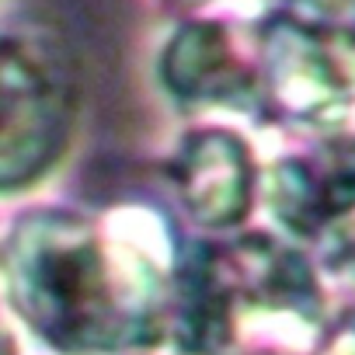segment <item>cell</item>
Masks as SVG:
<instances>
[{
    "instance_id": "1",
    "label": "cell",
    "mask_w": 355,
    "mask_h": 355,
    "mask_svg": "<svg viewBox=\"0 0 355 355\" xmlns=\"http://www.w3.org/2000/svg\"><path fill=\"white\" fill-rule=\"evenodd\" d=\"M0 272L18 317L63 355L150 345L174 306L146 244L67 209L21 216L0 248Z\"/></svg>"
},
{
    "instance_id": "2",
    "label": "cell",
    "mask_w": 355,
    "mask_h": 355,
    "mask_svg": "<svg viewBox=\"0 0 355 355\" xmlns=\"http://www.w3.org/2000/svg\"><path fill=\"white\" fill-rule=\"evenodd\" d=\"M171 327L192 355H313L324 293L310 258L272 237L209 244L174 286Z\"/></svg>"
},
{
    "instance_id": "3",
    "label": "cell",
    "mask_w": 355,
    "mask_h": 355,
    "mask_svg": "<svg viewBox=\"0 0 355 355\" xmlns=\"http://www.w3.org/2000/svg\"><path fill=\"white\" fill-rule=\"evenodd\" d=\"M77 77L60 39L39 28L0 35V192L42 178L63 153Z\"/></svg>"
},
{
    "instance_id": "4",
    "label": "cell",
    "mask_w": 355,
    "mask_h": 355,
    "mask_svg": "<svg viewBox=\"0 0 355 355\" xmlns=\"http://www.w3.org/2000/svg\"><path fill=\"white\" fill-rule=\"evenodd\" d=\"M272 209L313 251V261L355 293V146L279 160Z\"/></svg>"
},
{
    "instance_id": "5",
    "label": "cell",
    "mask_w": 355,
    "mask_h": 355,
    "mask_svg": "<svg viewBox=\"0 0 355 355\" xmlns=\"http://www.w3.org/2000/svg\"><path fill=\"white\" fill-rule=\"evenodd\" d=\"M265 91L272 101L310 125H355V39L300 28L272 18L261 39Z\"/></svg>"
},
{
    "instance_id": "6",
    "label": "cell",
    "mask_w": 355,
    "mask_h": 355,
    "mask_svg": "<svg viewBox=\"0 0 355 355\" xmlns=\"http://www.w3.org/2000/svg\"><path fill=\"white\" fill-rule=\"evenodd\" d=\"M171 185L185 213L213 230L237 227L251 213L254 164L241 136L227 129L192 132L171 160Z\"/></svg>"
},
{
    "instance_id": "7",
    "label": "cell",
    "mask_w": 355,
    "mask_h": 355,
    "mask_svg": "<svg viewBox=\"0 0 355 355\" xmlns=\"http://www.w3.org/2000/svg\"><path fill=\"white\" fill-rule=\"evenodd\" d=\"M160 73L174 98L192 105H241L254 98L258 84L254 67L213 21H196L178 32L164 49Z\"/></svg>"
},
{
    "instance_id": "8",
    "label": "cell",
    "mask_w": 355,
    "mask_h": 355,
    "mask_svg": "<svg viewBox=\"0 0 355 355\" xmlns=\"http://www.w3.org/2000/svg\"><path fill=\"white\" fill-rule=\"evenodd\" d=\"M272 8L279 21L355 39V0H272Z\"/></svg>"
},
{
    "instance_id": "9",
    "label": "cell",
    "mask_w": 355,
    "mask_h": 355,
    "mask_svg": "<svg viewBox=\"0 0 355 355\" xmlns=\"http://www.w3.org/2000/svg\"><path fill=\"white\" fill-rule=\"evenodd\" d=\"M0 355H11V338H8L4 327H0Z\"/></svg>"
}]
</instances>
